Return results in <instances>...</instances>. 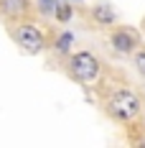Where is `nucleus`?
I'll use <instances>...</instances> for the list:
<instances>
[{
  "label": "nucleus",
  "instance_id": "nucleus-1",
  "mask_svg": "<svg viewBox=\"0 0 145 148\" xmlns=\"http://www.w3.org/2000/svg\"><path fill=\"white\" fill-rule=\"evenodd\" d=\"M110 112L117 120L127 123V120H132L140 112V102H138V97L132 95L130 89H120V92L112 95V100H110Z\"/></svg>",
  "mask_w": 145,
  "mask_h": 148
},
{
  "label": "nucleus",
  "instance_id": "nucleus-2",
  "mask_svg": "<svg viewBox=\"0 0 145 148\" xmlns=\"http://www.w3.org/2000/svg\"><path fill=\"white\" fill-rule=\"evenodd\" d=\"M69 72H71L74 79H79V82H92L97 74H99V61L94 54H89V51H79V54H74L71 61H69Z\"/></svg>",
  "mask_w": 145,
  "mask_h": 148
},
{
  "label": "nucleus",
  "instance_id": "nucleus-3",
  "mask_svg": "<svg viewBox=\"0 0 145 148\" xmlns=\"http://www.w3.org/2000/svg\"><path fill=\"white\" fill-rule=\"evenodd\" d=\"M13 38H15V44L20 46L23 51H28V54H38V51L44 49V33L38 31V26H33V23H20V26H15Z\"/></svg>",
  "mask_w": 145,
  "mask_h": 148
},
{
  "label": "nucleus",
  "instance_id": "nucleus-4",
  "mask_svg": "<svg viewBox=\"0 0 145 148\" xmlns=\"http://www.w3.org/2000/svg\"><path fill=\"white\" fill-rule=\"evenodd\" d=\"M112 46H115V51L120 54H130L132 49L138 46V33L132 28H120L112 33Z\"/></svg>",
  "mask_w": 145,
  "mask_h": 148
},
{
  "label": "nucleus",
  "instance_id": "nucleus-5",
  "mask_svg": "<svg viewBox=\"0 0 145 148\" xmlns=\"http://www.w3.org/2000/svg\"><path fill=\"white\" fill-rule=\"evenodd\" d=\"M31 10V0H0V13L5 18H23Z\"/></svg>",
  "mask_w": 145,
  "mask_h": 148
},
{
  "label": "nucleus",
  "instance_id": "nucleus-6",
  "mask_svg": "<svg viewBox=\"0 0 145 148\" xmlns=\"http://www.w3.org/2000/svg\"><path fill=\"white\" fill-rule=\"evenodd\" d=\"M92 18L99 23V26H112L115 23V10H112V5L110 3H97L94 5V10H92Z\"/></svg>",
  "mask_w": 145,
  "mask_h": 148
},
{
  "label": "nucleus",
  "instance_id": "nucleus-7",
  "mask_svg": "<svg viewBox=\"0 0 145 148\" xmlns=\"http://www.w3.org/2000/svg\"><path fill=\"white\" fill-rule=\"evenodd\" d=\"M54 15H56L59 23H66V21L71 18V5H66V3H56V8H54Z\"/></svg>",
  "mask_w": 145,
  "mask_h": 148
},
{
  "label": "nucleus",
  "instance_id": "nucleus-8",
  "mask_svg": "<svg viewBox=\"0 0 145 148\" xmlns=\"http://www.w3.org/2000/svg\"><path fill=\"white\" fill-rule=\"evenodd\" d=\"M36 8L41 15H54V8H56V0H36Z\"/></svg>",
  "mask_w": 145,
  "mask_h": 148
},
{
  "label": "nucleus",
  "instance_id": "nucleus-9",
  "mask_svg": "<svg viewBox=\"0 0 145 148\" xmlns=\"http://www.w3.org/2000/svg\"><path fill=\"white\" fill-rule=\"evenodd\" d=\"M69 44H71V33H64V36H59L56 38V51H69Z\"/></svg>",
  "mask_w": 145,
  "mask_h": 148
},
{
  "label": "nucleus",
  "instance_id": "nucleus-10",
  "mask_svg": "<svg viewBox=\"0 0 145 148\" xmlns=\"http://www.w3.org/2000/svg\"><path fill=\"white\" fill-rule=\"evenodd\" d=\"M135 69H138V74H140V77H145V49L135 54Z\"/></svg>",
  "mask_w": 145,
  "mask_h": 148
},
{
  "label": "nucleus",
  "instance_id": "nucleus-11",
  "mask_svg": "<svg viewBox=\"0 0 145 148\" xmlns=\"http://www.w3.org/2000/svg\"><path fill=\"white\" fill-rule=\"evenodd\" d=\"M143 146H145V138H143Z\"/></svg>",
  "mask_w": 145,
  "mask_h": 148
}]
</instances>
